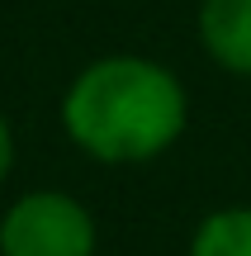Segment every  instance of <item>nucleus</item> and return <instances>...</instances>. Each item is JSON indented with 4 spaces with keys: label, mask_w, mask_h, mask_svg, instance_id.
<instances>
[{
    "label": "nucleus",
    "mask_w": 251,
    "mask_h": 256,
    "mask_svg": "<svg viewBox=\"0 0 251 256\" xmlns=\"http://www.w3.org/2000/svg\"><path fill=\"white\" fill-rule=\"evenodd\" d=\"M0 256H95V223L71 194L33 190L0 218Z\"/></svg>",
    "instance_id": "nucleus-2"
},
{
    "label": "nucleus",
    "mask_w": 251,
    "mask_h": 256,
    "mask_svg": "<svg viewBox=\"0 0 251 256\" xmlns=\"http://www.w3.org/2000/svg\"><path fill=\"white\" fill-rule=\"evenodd\" d=\"M199 38L209 57L237 76H251V0H204Z\"/></svg>",
    "instance_id": "nucleus-3"
},
{
    "label": "nucleus",
    "mask_w": 251,
    "mask_h": 256,
    "mask_svg": "<svg viewBox=\"0 0 251 256\" xmlns=\"http://www.w3.org/2000/svg\"><path fill=\"white\" fill-rule=\"evenodd\" d=\"M9 162H14V138H9V124L0 119V180L9 176Z\"/></svg>",
    "instance_id": "nucleus-5"
},
{
    "label": "nucleus",
    "mask_w": 251,
    "mask_h": 256,
    "mask_svg": "<svg viewBox=\"0 0 251 256\" xmlns=\"http://www.w3.org/2000/svg\"><path fill=\"white\" fill-rule=\"evenodd\" d=\"M190 256H251V209H223L204 218Z\"/></svg>",
    "instance_id": "nucleus-4"
},
{
    "label": "nucleus",
    "mask_w": 251,
    "mask_h": 256,
    "mask_svg": "<svg viewBox=\"0 0 251 256\" xmlns=\"http://www.w3.org/2000/svg\"><path fill=\"white\" fill-rule=\"evenodd\" d=\"M62 124L95 162H147L180 138L185 90L147 57H104L71 81Z\"/></svg>",
    "instance_id": "nucleus-1"
}]
</instances>
